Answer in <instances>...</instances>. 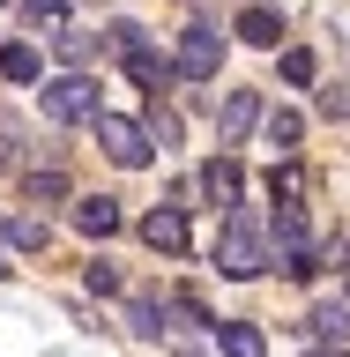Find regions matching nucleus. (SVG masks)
Segmentation results:
<instances>
[{
  "mask_svg": "<svg viewBox=\"0 0 350 357\" xmlns=\"http://www.w3.org/2000/svg\"><path fill=\"white\" fill-rule=\"evenodd\" d=\"M217 268L231 275V283H254L268 268V238H261V216L254 208H239L231 201V216H224V238H217Z\"/></svg>",
  "mask_w": 350,
  "mask_h": 357,
  "instance_id": "f257e3e1",
  "label": "nucleus"
},
{
  "mask_svg": "<svg viewBox=\"0 0 350 357\" xmlns=\"http://www.w3.org/2000/svg\"><path fill=\"white\" fill-rule=\"evenodd\" d=\"M89 127H97V149H105L112 164H119V172H142V164L156 156V134H150V119H119V112H97Z\"/></svg>",
  "mask_w": 350,
  "mask_h": 357,
  "instance_id": "f03ea898",
  "label": "nucleus"
},
{
  "mask_svg": "<svg viewBox=\"0 0 350 357\" xmlns=\"http://www.w3.org/2000/svg\"><path fill=\"white\" fill-rule=\"evenodd\" d=\"M45 119H60V127H82V119H97V82H89V67H67V75H52V82L38 89Z\"/></svg>",
  "mask_w": 350,
  "mask_h": 357,
  "instance_id": "7ed1b4c3",
  "label": "nucleus"
},
{
  "mask_svg": "<svg viewBox=\"0 0 350 357\" xmlns=\"http://www.w3.org/2000/svg\"><path fill=\"white\" fill-rule=\"evenodd\" d=\"M172 60H179V75H187V82H217V67H224V38H217V22H187Z\"/></svg>",
  "mask_w": 350,
  "mask_h": 357,
  "instance_id": "20e7f679",
  "label": "nucleus"
},
{
  "mask_svg": "<svg viewBox=\"0 0 350 357\" xmlns=\"http://www.w3.org/2000/svg\"><path fill=\"white\" fill-rule=\"evenodd\" d=\"M254 119H261V97H254V89H224V112H217V142H224V149H239Z\"/></svg>",
  "mask_w": 350,
  "mask_h": 357,
  "instance_id": "39448f33",
  "label": "nucleus"
},
{
  "mask_svg": "<svg viewBox=\"0 0 350 357\" xmlns=\"http://www.w3.org/2000/svg\"><path fill=\"white\" fill-rule=\"evenodd\" d=\"M75 231H82V238H112V231H119V201L112 194H82L75 201Z\"/></svg>",
  "mask_w": 350,
  "mask_h": 357,
  "instance_id": "423d86ee",
  "label": "nucleus"
},
{
  "mask_svg": "<svg viewBox=\"0 0 350 357\" xmlns=\"http://www.w3.org/2000/svg\"><path fill=\"white\" fill-rule=\"evenodd\" d=\"M142 238H150L156 253H187V238H194V231H187V216H179V208H150V216H142Z\"/></svg>",
  "mask_w": 350,
  "mask_h": 357,
  "instance_id": "0eeeda50",
  "label": "nucleus"
},
{
  "mask_svg": "<svg viewBox=\"0 0 350 357\" xmlns=\"http://www.w3.org/2000/svg\"><path fill=\"white\" fill-rule=\"evenodd\" d=\"M52 52H60V67H89V60H97V30L60 22V30H52Z\"/></svg>",
  "mask_w": 350,
  "mask_h": 357,
  "instance_id": "6e6552de",
  "label": "nucleus"
},
{
  "mask_svg": "<svg viewBox=\"0 0 350 357\" xmlns=\"http://www.w3.org/2000/svg\"><path fill=\"white\" fill-rule=\"evenodd\" d=\"M217 350L224 357H268V335L246 328V320H217Z\"/></svg>",
  "mask_w": 350,
  "mask_h": 357,
  "instance_id": "1a4fd4ad",
  "label": "nucleus"
},
{
  "mask_svg": "<svg viewBox=\"0 0 350 357\" xmlns=\"http://www.w3.org/2000/svg\"><path fill=\"white\" fill-rule=\"evenodd\" d=\"M201 194L217 201V208H231V201H239V164H231V156H209V164H201Z\"/></svg>",
  "mask_w": 350,
  "mask_h": 357,
  "instance_id": "9d476101",
  "label": "nucleus"
},
{
  "mask_svg": "<svg viewBox=\"0 0 350 357\" xmlns=\"http://www.w3.org/2000/svg\"><path fill=\"white\" fill-rule=\"evenodd\" d=\"M239 38H246V45H261V52H276V45H284V15L246 8V15H239Z\"/></svg>",
  "mask_w": 350,
  "mask_h": 357,
  "instance_id": "9b49d317",
  "label": "nucleus"
},
{
  "mask_svg": "<svg viewBox=\"0 0 350 357\" xmlns=\"http://www.w3.org/2000/svg\"><path fill=\"white\" fill-rule=\"evenodd\" d=\"M306 335H313V342H343V335H350V298H343V305H313L306 312Z\"/></svg>",
  "mask_w": 350,
  "mask_h": 357,
  "instance_id": "f8f14e48",
  "label": "nucleus"
},
{
  "mask_svg": "<svg viewBox=\"0 0 350 357\" xmlns=\"http://www.w3.org/2000/svg\"><path fill=\"white\" fill-rule=\"evenodd\" d=\"M0 231H8V245H22V253H45V245H52V231H45V216H8Z\"/></svg>",
  "mask_w": 350,
  "mask_h": 357,
  "instance_id": "ddd939ff",
  "label": "nucleus"
},
{
  "mask_svg": "<svg viewBox=\"0 0 350 357\" xmlns=\"http://www.w3.org/2000/svg\"><path fill=\"white\" fill-rule=\"evenodd\" d=\"M0 75L8 82H38V45H0Z\"/></svg>",
  "mask_w": 350,
  "mask_h": 357,
  "instance_id": "4468645a",
  "label": "nucleus"
},
{
  "mask_svg": "<svg viewBox=\"0 0 350 357\" xmlns=\"http://www.w3.org/2000/svg\"><path fill=\"white\" fill-rule=\"evenodd\" d=\"M261 127H268V149H298V134H306V119H298V112H268Z\"/></svg>",
  "mask_w": 350,
  "mask_h": 357,
  "instance_id": "2eb2a0df",
  "label": "nucleus"
},
{
  "mask_svg": "<svg viewBox=\"0 0 350 357\" xmlns=\"http://www.w3.org/2000/svg\"><path fill=\"white\" fill-rule=\"evenodd\" d=\"M22 22H30V30H60V22H67V0H22Z\"/></svg>",
  "mask_w": 350,
  "mask_h": 357,
  "instance_id": "dca6fc26",
  "label": "nucleus"
},
{
  "mask_svg": "<svg viewBox=\"0 0 350 357\" xmlns=\"http://www.w3.org/2000/svg\"><path fill=\"white\" fill-rule=\"evenodd\" d=\"M313 75H321V60H313L306 45H291V52H284V82H291V89H306Z\"/></svg>",
  "mask_w": 350,
  "mask_h": 357,
  "instance_id": "f3484780",
  "label": "nucleus"
},
{
  "mask_svg": "<svg viewBox=\"0 0 350 357\" xmlns=\"http://www.w3.org/2000/svg\"><path fill=\"white\" fill-rule=\"evenodd\" d=\"M150 134H156V149H172V142H179V112H164L156 97H150Z\"/></svg>",
  "mask_w": 350,
  "mask_h": 357,
  "instance_id": "a211bd4d",
  "label": "nucleus"
},
{
  "mask_svg": "<svg viewBox=\"0 0 350 357\" xmlns=\"http://www.w3.org/2000/svg\"><path fill=\"white\" fill-rule=\"evenodd\" d=\"M82 283L97 290V298H112V290H119V268H112V261H89V268H82Z\"/></svg>",
  "mask_w": 350,
  "mask_h": 357,
  "instance_id": "6ab92c4d",
  "label": "nucleus"
},
{
  "mask_svg": "<svg viewBox=\"0 0 350 357\" xmlns=\"http://www.w3.org/2000/svg\"><path fill=\"white\" fill-rule=\"evenodd\" d=\"M156 328H164V305H134V312H127V335H142V342H150Z\"/></svg>",
  "mask_w": 350,
  "mask_h": 357,
  "instance_id": "aec40b11",
  "label": "nucleus"
},
{
  "mask_svg": "<svg viewBox=\"0 0 350 357\" xmlns=\"http://www.w3.org/2000/svg\"><path fill=\"white\" fill-rule=\"evenodd\" d=\"M60 194H67L60 172H30V201H60Z\"/></svg>",
  "mask_w": 350,
  "mask_h": 357,
  "instance_id": "412c9836",
  "label": "nucleus"
},
{
  "mask_svg": "<svg viewBox=\"0 0 350 357\" xmlns=\"http://www.w3.org/2000/svg\"><path fill=\"white\" fill-rule=\"evenodd\" d=\"M321 119H350V89H335V82L321 89Z\"/></svg>",
  "mask_w": 350,
  "mask_h": 357,
  "instance_id": "4be33fe9",
  "label": "nucleus"
},
{
  "mask_svg": "<svg viewBox=\"0 0 350 357\" xmlns=\"http://www.w3.org/2000/svg\"><path fill=\"white\" fill-rule=\"evenodd\" d=\"M313 357H343V342H335V350H313Z\"/></svg>",
  "mask_w": 350,
  "mask_h": 357,
  "instance_id": "5701e85b",
  "label": "nucleus"
},
{
  "mask_svg": "<svg viewBox=\"0 0 350 357\" xmlns=\"http://www.w3.org/2000/svg\"><path fill=\"white\" fill-rule=\"evenodd\" d=\"M179 357H201V350H179Z\"/></svg>",
  "mask_w": 350,
  "mask_h": 357,
  "instance_id": "b1692460",
  "label": "nucleus"
},
{
  "mask_svg": "<svg viewBox=\"0 0 350 357\" xmlns=\"http://www.w3.org/2000/svg\"><path fill=\"white\" fill-rule=\"evenodd\" d=\"M0 275H8V268H0Z\"/></svg>",
  "mask_w": 350,
  "mask_h": 357,
  "instance_id": "393cba45",
  "label": "nucleus"
}]
</instances>
